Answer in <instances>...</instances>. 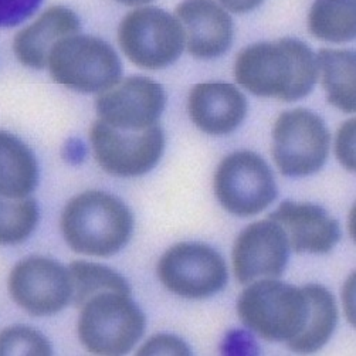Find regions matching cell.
I'll return each instance as SVG.
<instances>
[{
	"label": "cell",
	"instance_id": "cell-1",
	"mask_svg": "<svg viewBox=\"0 0 356 356\" xmlns=\"http://www.w3.org/2000/svg\"><path fill=\"white\" fill-rule=\"evenodd\" d=\"M234 76L254 95L293 102L312 91L319 73L316 56L305 43L281 39L256 43L240 51Z\"/></svg>",
	"mask_w": 356,
	"mask_h": 356
},
{
	"label": "cell",
	"instance_id": "cell-2",
	"mask_svg": "<svg viewBox=\"0 0 356 356\" xmlns=\"http://www.w3.org/2000/svg\"><path fill=\"white\" fill-rule=\"evenodd\" d=\"M134 218L128 206L104 192H84L71 199L61 216V230L74 252L110 257L131 238Z\"/></svg>",
	"mask_w": 356,
	"mask_h": 356
},
{
	"label": "cell",
	"instance_id": "cell-3",
	"mask_svg": "<svg viewBox=\"0 0 356 356\" xmlns=\"http://www.w3.org/2000/svg\"><path fill=\"white\" fill-rule=\"evenodd\" d=\"M237 312L241 323L261 338L289 343L305 327L308 298L304 289L264 278L241 293Z\"/></svg>",
	"mask_w": 356,
	"mask_h": 356
},
{
	"label": "cell",
	"instance_id": "cell-4",
	"mask_svg": "<svg viewBox=\"0 0 356 356\" xmlns=\"http://www.w3.org/2000/svg\"><path fill=\"white\" fill-rule=\"evenodd\" d=\"M144 312L127 294L101 293L81 307L79 335L95 355H124L145 331Z\"/></svg>",
	"mask_w": 356,
	"mask_h": 356
},
{
	"label": "cell",
	"instance_id": "cell-5",
	"mask_svg": "<svg viewBox=\"0 0 356 356\" xmlns=\"http://www.w3.org/2000/svg\"><path fill=\"white\" fill-rule=\"evenodd\" d=\"M47 64L56 83L81 92H102L121 80L115 50L92 35L64 38L50 51Z\"/></svg>",
	"mask_w": 356,
	"mask_h": 356
},
{
	"label": "cell",
	"instance_id": "cell-6",
	"mask_svg": "<svg viewBox=\"0 0 356 356\" xmlns=\"http://www.w3.org/2000/svg\"><path fill=\"white\" fill-rule=\"evenodd\" d=\"M118 42L124 54L134 64L159 70L181 57L185 34L179 20L168 12L159 8H140L122 19Z\"/></svg>",
	"mask_w": 356,
	"mask_h": 356
},
{
	"label": "cell",
	"instance_id": "cell-7",
	"mask_svg": "<svg viewBox=\"0 0 356 356\" xmlns=\"http://www.w3.org/2000/svg\"><path fill=\"white\" fill-rule=\"evenodd\" d=\"M330 132L316 114L297 108L282 113L273 129V156L286 176H307L321 169L330 152Z\"/></svg>",
	"mask_w": 356,
	"mask_h": 356
},
{
	"label": "cell",
	"instance_id": "cell-8",
	"mask_svg": "<svg viewBox=\"0 0 356 356\" xmlns=\"http://www.w3.org/2000/svg\"><path fill=\"white\" fill-rule=\"evenodd\" d=\"M94 156L110 175L132 177L149 172L159 162L165 136L156 124L145 129H120L95 121L90 131Z\"/></svg>",
	"mask_w": 356,
	"mask_h": 356
},
{
	"label": "cell",
	"instance_id": "cell-9",
	"mask_svg": "<svg viewBox=\"0 0 356 356\" xmlns=\"http://www.w3.org/2000/svg\"><path fill=\"white\" fill-rule=\"evenodd\" d=\"M215 192L223 207L236 216H254L277 196L274 176L254 152L240 151L225 158L215 173Z\"/></svg>",
	"mask_w": 356,
	"mask_h": 356
},
{
	"label": "cell",
	"instance_id": "cell-10",
	"mask_svg": "<svg viewBox=\"0 0 356 356\" xmlns=\"http://www.w3.org/2000/svg\"><path fill=\"white\" fill-rule=\"evenodd\" d=\"M158 277L176 296L206 298L225 289L227 266L215 248L200 243H181L162 256Z\"/></svg>",
	"mask_w": 356,
	"mask_h": 356
},
{
	"label": "cell",
	"instance_id": "cell-11",
	"mask_svg": "<svg viewBox=\"0 0 356 356\" xmlns=\"http://www.w3.org/2000/svg\"><path fill=\"white\" fill-rule=\"evenodd\" d=\"M12 298L29 314L46 316L60 312L73 297L70 271L60 263L31 257L15 266L9 275Z\"/></svg>",
	"mask_w": 356,
	"mask_h": 356
},
{
	"label": "cell",
	"instance_id": "cell-12",
	"mask_svg": "<svg viewBox=\"0 0 356 356\" xmlns=\"http://www.w3.org/2000/svg\"><path fill=\"white\" fill-rule=\"evenodd\" d=\"M165 91L147 77L120 80L95 101L98 120L120 129H145L158 124L165 108Z\"/></svg>",
	"mask_w": 356,
	"mask_h": 356
},
{
	"label": "cell",
	"instance_id": "cell-13",
	"mask_svg": "<svg viewBox=\"0 0 356 356\" xmlns=\"http://www.w3.org/2000/svg\"><path fill=\"white\" fill-rule=\"evenodd\" d=\"M289 248L286 233L273 219L250 225L234 243L236 278L241 284H252L260 278H278L286 270Z\"/></svg>",
	"mask_w": 356,
	"mask_h": 356
},
{
	"label": "cell",
	"instance_id": "cell-14",
	"mask_svg": "<svg viewBox=\"0 0 356 356\" xmlns=\"http://www.w3.org/2000/svg\"><path fill=\"white\" fill-rule=\"evenodd\" d=\"M185 44L197 58H215L227 51L233 40V22L215 0H184L176 8Z\"/></svg>",
	"mask_w": 356,
	"mask_h": 356
},
{
	"label": "cell",
	"instance_id": "cell-15",
	"mask_svg": "<svg viewBox=\"0 0 356 356\" xmlns=\"http://www.w3.org/2000/svg\"><path fill=\"white\" fill-rule=\"evenodd\" d=\"M270 219L282 227L289 245L297 253L324 254L341 238L339 223L318 204L284 202Z\"/></svg>",
	"mask_w": 356,
	"mask_h": 356
},
{
	"label": "cell",
	"instance_id": "cell-16",
	"mask_svg": "<svg viewBox=\"0 0 356 356\" xmlns=\"http://www.w3.org/2000/svg\"><path fill=\"white\" fill-rule=\"evenodd\" d=\"M189 115L209 135H227L237 129L247 114L244 94L232 84H197L189 94Z\"/></svg>",
	"mask_w": 356,
	"mask_h": 356
},
{
	"label": "cell",
	"instance_id": "cell-17",
	"mask_svg": "<svg viewBox=\"0 0 356 356\" xmlns=\"http://www.w3.org/2000/svg\"><path fill=\"white\" fill-rule=\"evenodd\" d=\"M80 30V19L73 10L54 6L16 34L13 51L23 65L43 70L53 47L64 38L79 34Z\"/></svg>",
	"mask_w": 356,
	"mask_h": 356
},
{
	"label": "cell",
	"instance_id": "cell-18",
	"mask_svg": "<svg viewBox=\"0 0 356 356\" xmlns=\"http://www.w3.org/2000/svg\"><path fill=\"white\" fill-rule=\"evenodd\" d=\"M38 182L39 168L33 151L17 136L0 131V195L27 197Z\"/></svg>",
	"mask_w": 356,
	"mask_h": 356
},
{
	"label": "cell",
	"instance_id": "cell-19",
	"mask_svg": "<svg viewBox=\"0 0 356 356\" xmlns=\"http://www.w3.org/2000/svg\"><path fill=\"white\" fill-rule=\"evenodd\" d=\"M308 298V316L305 327L289 346L298 353H312L321 349L331 338L338 319L334 296L319 284L302 287Z\"/></svg>",
	"mask_w": 356,
	"mask_h": 356
},
{
	"label": "cell",
	"instance_id": "cell-20",
	"mask_svg": "<svg viewBox=\"0 0 356 356\" xmlns=\"http://www.w3.org/2000/svg\"><path fill=\"white\" fill-rule=\"evenodd\" d=\"M316 63L328 102L345 113H355V53L348 50L323 49L316 56Z\"/></svg>",
	"mask_w": 356,
	"mask_h": 356
},
{
	"label": "cell",
	"instance_id": "cell-21",
	"mask_svg": "<svg viewBox=\"0 0 356 356\" xmlns=\"http://www.w3.org/2000/svg\"><path fill=\"white\" fill-rule=\"evenodd\" d=\"M308 29L319 40L350 42L356 34V0H315L308 16Z\"/></svg>",
	"mask_w": 356,
	"mask_h": 356
},
{
	"label": "cell",
	"instance_id": "cell-22",
	"mask_svg": "<svg viewBox=\"0 0 356 356\" xmlns=\"http://www.w3.org/2000/svg\"><path fill=\"white\" fill-rule=\"evenodd\" d=\"M73 298L76 307L81 308L90 298L101 293L131 294L127 280L114 270L88 261H74L70 264Z\"/></svg>",
	"mask_w": 356,
	"mask_h": 356
},
{
	"label": "cell",
	"instance_id": "cell-23",
	"mask_svg": "<svg viewBox=\"0 0 356 356\" xmlns=\"http://www.w3.org/2000/svg\"><path fill=\"white\" fill-rule=\"evenodd\" d=\"M39 207L33 199L0 195V244L24 241L38 226Z\"/></svg>",
	"mask_w": 356,
	"mask_h": 356
},
{
	"label": "cell",
	"instance_id": "cell-24",
	"mask_svg": "<svg viewBox=\"0 0 356 356\" xmlns=\"http://www.w3.org/2000/svg\"><path fill=\"white\" fill-rule=\"evenodd\" d=\"M51 346L46 337L29 327H9L0 332V356L30 355L46 356Z\"/></svg>",
	"mask_w": 356,
	"mask_h": 356
},
{
	"label": "cell",
	"instance_id": "cell-25",
	"mask_svg": "<svg viewBox=\"0 0 356 356\" xmlns=\"http://www.w3.org/2000/svg\"><path fill=\"white\" fill-rule=\"evenodd\" d=\"M43 0H0V27H15L26 22Z\"/></svg>",
	"mask_w": 356,
	"mask_h": 356
},
{
	"label": "cell",
	"instance_id": "cell-26",
	"mask_svg": "<svg viewBox=\"0 0 356 356\" xmlns=\"http://www.w3.org/2000/svg\"><path fill=\"white\" fill-rule=\"evenodd\" d=\"M356 121L352 118L346 121L337 135V156L339 162L350 172H355V127Z\"/></svg>",
	"mask_w": 356,
	"mask_h": 356
},
{
	"label": "cell",
	"instance_id": "cell-27",
	"mask_svg": "<svg viewBox=\"0 0 356 356\" xmlns=\"http://www.w3.org/2000/svg\"><path fill=\"white\" fill-rule=\"evenodd\" d=\"M138 355H189L188 345L179 338L158 335L151 338L138 350Z\"/></svg>",
	"mask_w": 356,
	"mask_h": 356
},
{
	"label": "cell",
	"instance_id": "cell-28",
	"mask_svg": "<svg viewBox=\"0 0 356 356\" xmlns=\"http://www.w3.org/2000/svg\"><path fill=\"white\" fill-rule=\"evenodd\" d=\"M219 2L233 13H247L259 8L264 0H219Z\"/></svg>",
	"mask_w": 356,
	"mask_h": 356
},
{
	"label": "cell",
	"instance_id": "cell-29",
	"mask_svg": "<svg viewBox=\"0 0 356 356\" xmlns=\"http://www.w3.org/2000/svg\"><path fill=\"white\" fill-rule=\"evenodd\" d=\"M115 2L127 6H139V5H145L152 2V0H115Z\"/></svg>",
	"mask_w": 356,
	"mask_h": 356
}]
</instances>
